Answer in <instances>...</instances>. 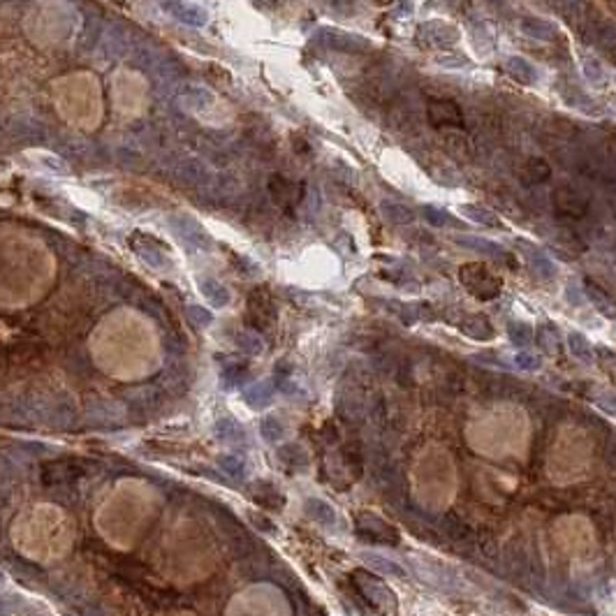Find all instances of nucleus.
<instances>
[{"label": "nucleus", "instance_id": "f257e3e1", "mask_svg": "<svg viewBox=\"0 0 616 616\" xmlns=\"http://www.w3.org/2000/svg\"><path fill=\"white\" fill-rule=\"evenodd\" d=\"M466 440L487 459H526L531 445L529 412L517 403L491 405L468 422Z\"/></svg>", "mask_w": 616, "mask_h": 616}, {"label": "nucleus", "instance_id": "f03ea898", "mask_svg": "<svg viewBox=\"0 0 616 616\" xmlns=\"http://www.w3.org/2000/svg\"><path fill=\"white\" fill-rule=\"evenodd\" d=\"M410 491L415 503L429 512H443L454 503L459 473L445 447L429 445L415 456L410 468Z\"/></svg>", "mask_w": 616, "mask_h": 616}, {"label": "nucleus", "instance_id": "7ed1b4c3", "mask_svg": "<svg viewBox=\"0 0 616 616\" xmlns=\"http://www.w3.org/2000/svg\"><path fill=\"white\" fill-rule=\"evenodd\" d=\"M595 443L586 429L568 424L561 427L547 454V478L558 487L582 482L591 473Z\"/></svg>", "mask_w": 616, "mask_h": 616}, {"label": "nucleus", "instance_id": "20e7f679", "mask_svg": "<svg viewBox=\"0 0 616 616\" xmlns=\"http://www.w3.org/2000/svg\"><path fill=\"white\" fill-rule=\"evenodd\" d=\"M551 538H554L558 551L575 563H588L598 551L593 524L582 514H565V517L556 519L551 526Z\"/></svg>", "mask_w": 616, "mask_h": 616}, {"label": "nucleus", "instance_id": "39448f33", "mask_svg": "<svg viewBox=\"0 0 616 616\" xmlns=\"http://www.w3.org/2000/svg\"><path fill=\"white\" fill-rule=\"evenodd\" d=\"M81 475H84V466L77 459H56L44 463L40 471V480L44 487H59L79 480Z\"/></svg>", "mask_w": 616, "mask_h": 616}, {"label": "nucleus", "instance_id": "423d86ee", "mask_svg": "<svg viewBox=\"0 0 616 616\" xmlns=\"http://www.w3.org/2000/svg\"><path fill=\"white\" fill-rule=\"evenodd\" d=\"M580 65H582L584 79H586L593 88H605L609 84V72L605 70V65L595 59V56H591L588 52H582L580 54Z\"/></svg>", "mask_w": 616, "mask_h": 616}, {"label": "nucleus", "instance_id": "0eeeda50", "mask_svg": "<svg viewBox=\"0 0 616 616\" xmlns=\"http://www.w3.org/2000/svg\"><path fill=\"white\" fill-rule=\"evenodd\" d=\"M503 65L507 70V74H510L512 79H517L519 84H524V86L535 84L538 77H540L538 67L526 59H522V56H507V59L503 61Z\"/></svg>", "mask_w": 616, "mask_h": 616}, {"label": "nucleus", "instance_id": "6e6552de", "mask_svg": "<svg viewBox=\"0 0 616 616\" xmlns=\"http://www.w3.org/2000/svg\"><path fill=\"white\" fill-rule=\"evenodd\" d=\"M519 30L526 37H533V40H554L556 37V28L549 21H542V19H535V17L522 19L519 21Z\"/></svg>", "mask_w": 616, "mask_h": 616}, {"label": "nucleus", "instance_id": "1a4fd4ad", "mask_svg": "<svg viewBox=\"0 0 616 616\" xmlns=\"http://www.w3.org/2000/svg\"><path fill=\"white\" fill-rule=\"evenodd\" d=\"M200 292L213 306H227V301H230V290L215 278H200Z\"/></svg>", "mask_w": 616, "mask_h": 616}, {"label": "nucleus", "instance_id": "9d476101", "mask_svg": "<svg viewBox=\"0 0 616 616\" xmlns=\"http://www.w3.org/2000/svg\"><path fill=\"white\" fill-rule=\"evenodd\" d=\"M215 436H218L223 443H232V445L246 440L244 427H241L237 420H232V417H220V420L215 422Z\"/></svg>", "mask_w": 616, "mask_h": 616}, {"label": "nucleus", "instance_id": "9b49d317", "mask_svg": "<svg viewBox=\"0 0 616 616\" xmlns=\"http://www.w3.org/2000/svg\"><path fill=\"white\" fill-rule=\"evenodd\" d=\"M380 211H383L385 220H390L394 225H408L415 220V211L405 204H399V202H383Z\"/></svg>", "mask_w": 616, "mask_h": 616}, {"label": "nucleus", "instance_id": "f8f14e48", "mask_svg": "<svg viewBox=\"0 0 616 616\" xmlns=\"http://www.w3.org/2000/svg\"><path fill=\"white\" fill-rule=\"evenodd\" d=\"M244 399H246V403H248L251 408L262 410L271 403V399H274V390H271L269 383H257V385H253V387L246 390Z\"/></svg>", "mask_w": 616, "mask_h": 616}, {"label": "nucleus", "instance_id": "ddd939ff", "mask_svg": "<svg viewBox=\"0 0 616 616\" xmlns=\"http://www.w3.org/2000/svg\"><path fill=\"white\" fill-rule=\"evenodd\" d=\"M361 558H364V563L368 565V568L378 570V573L405 577V570L401 568V565H396L394 561H387V558H385V556H380V554H373V551H364V554H361Z\"/></svg>", "mask_w": 616, "mask_h": 616}, {"label": "nucleus", "instance_id": "4468645a", "mask_svg": "<svg viewBox=\"0 0 616 616\" xmlns=\"http://www.w3.org/2000/svg\"><path fill=\"white\" fill-rule=\"evenodd\" d=\"M459 213L463 215V218L473 220V223H480V225H491V227L498 225L496 215L489 211V209L480 206V204H463V206H459Z\"/></svg>", "mask_w": 616, "mask_h": 616}, {"label": "nucleus", "instance_id": "2eb2a0df", "mask_svg": "<svg viewBox=\"0 0 616 616\" xmlns=\"http://www.w3.org/2000/svg\"><path fill=\"white\" fill-rule=\"evenodd\" d=\"M215 463H218L220 471H223L225 475H230L232 480H244L246 478V461L239 459L237 454H220L218 459H215Z\"/></svg>", "mask_w": 616, "mask_h": 616}, {"label": "nucleus", "instance_id": "dca6fc26", "mask_svg": "<svg viewBox=\"0 0 616 616\" xmlns=\"http://www.w3.org/2000/svg\"><path fill=\"white\" fill-rule=\"evenodd\" d=\"M306 514L310 519H315L317 524H334V510L320 498L306 500Z\"/></svg>", "mask_w": 616, "mask_h": 616}, {"label": "nucleus", "instance_id": "f3484780", "mask_svg": "<svg viewBox=\"0 0 616 616\" xmlns=\"http://www.w3.org/2000/svg\"><path fill=\"white\" fill-rule=\"evenodd\" d=\"M253 498H255L257 505L271 507V510H278V507L283 505V498L278 496L276 489H271V485H257L255 493H253Z\"/></svg>", "mask_w": 616, "mask_h": 616}, {"label": "nucleus", "instance_id": "a211bd4d", "mask_svg": "<svg viewBox=\"0 0 616 616\" xmlns=\"http://www.w3.org/2000/svg\"><path fill=\"white\" fill-rule=\"evenodd\" d=\"M246 378H248V368L239 366V364L227 366L225 371H223V376H220L225 390H237V387H241V385L246 383Z\"/></svg>", "mask_w": 616, "mask_h": 616}, {"label": "nucleus", "instance_id": "6ab92c4d", "mask_svg": "<svg viewBox=\"0 0 616 616\" xmlns=\"http://www.w3.org/2000/svg\"><path fill=\"white\" fill-rule=\"evenodd\" d=\"M259 434H262V438L266 443H278L283 438V424L281 420H276L274 415L264 417L262 424H259Z\"/></svg>", "mask_w": 616, "mask_h": 616}, {"label": "nucleus", "instance_id": "aec40b11", "mask_svg": "<svg viewBox=\"0 0 616 616\" xmlns=\"http://www.w3.org/2000/svg\"><path fill=\"white\" fill-rule=\"evenodd\" d=\"M237 346H239V350L246 352V354H259L262 352V341H259V336L253 334V332H241L237 336Z\"/></svg>", "mask_w": 616, "mask_h": 616}, {"label": "nucleus", "instance_id": "412c9836", "mask_svg": "<svg viewBox=\"0 0 616 616\" xmlns=\"http://www.w3.org/2000/svg\"><path fill=\"white\" fill-rule=\"evenodd\" d=\"M278 456H281L283 461L292 463V466H295V463H306V454L301 452V447H295V445H285V447H281V452H278Z\"/></svg>", "mask_w": 616, "mask_h": 616}, {"label": "nucleus", "instance_id": "4be33fe9", "mask_svg": "<svg viewBox=\"0 0 616 616\" xmlns=\"http://www.w3.org/2000/svg\"><path fill=\"white\" fill-rule=\"evenodd\" d=\"M188 317L195 322L197 327H209V325H211V320H213V315L209 313L206 308H202V306H190L188 308Z\"/></svg>", "mask_w": 616, "mask_h": 616}, {"label": "nucleus", "instance_id": "5701e85b", "mask_svg": "<svg viewBox=\"0 0 616 616\" xmlns=\"http://www.w3.org/2000/svg\"><path fill=\"white\" fill-rule=\"evenodd\" d=\"M463 239V244L466 246H471V248H480V251H489V253H498V246H493V244H485V241H482L480 237H461Z\"/></svg>", "mask_w": 616, "mask_h": 616}, {"label": "nucleus", "instance_id": "b1692460", "mask_svg": "<svg viewBox=\"0 0 616 616\" xmlns=\"http://www.w3.org/2000/svg\"><path fill=\"white\" fill-rule=\"evenodd\" d=\"M0 616H10L8 607H5V602H0Z\"/></svg>", "mask_w": 616, "mask_h": 616}, {"label": "nucleus", "instance_id": "393cba45", "mask_svg": "<svg viewBox=\"0 0 616 616\" xmlns=\"http://www.w3.org/2000/svg\"><path fill=\"white\" fill-rule=\"evenodd\" d=\"M30 616H44V614H37V612H30Z\"/></svg>", "mask_w": 616, "mask_h": 616}, {"label": "nucleus", "instance_id": "a878e982", "mask_svg": "<svg viewBox=\"0 0 616 616\" xmlns=\"http://www.w3.org/2000/svg\"><path fill=\"white\" fill-rule=\"evenodd\" d=\"M614 79H616V77H614Z\"/></svg>", "mask_w": 616, "mask_h": 616}]
</instances>
